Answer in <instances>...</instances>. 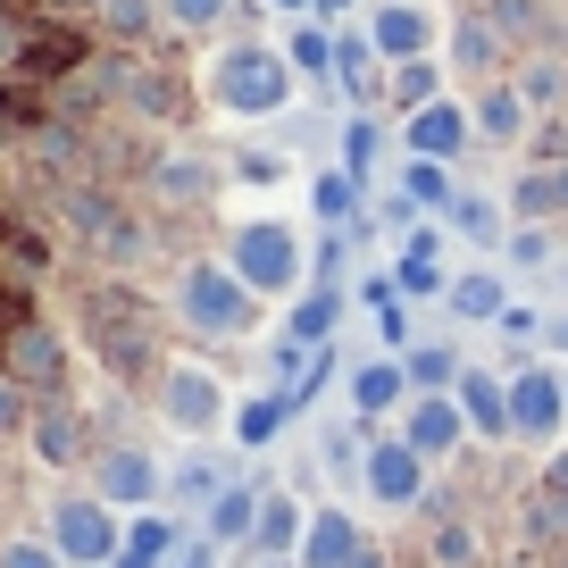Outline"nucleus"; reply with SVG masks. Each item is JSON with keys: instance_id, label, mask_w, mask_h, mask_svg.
Instances as JSON below:
<instances>
[{"instance_id": "nucleus-1", "label": "nucleus", "mask_w": 568, "mask_h": 568, "mask_svg": "<svg viewBox=\"0 0 568 568\" xmlns=\"http://www.w3.org/2000/svg\"><path fill=\"white\" fill-rule=\"evenodd\" d=\"M75 343L101 359V376H118V385H134V393H151V385H160V368H168V352H160V302L134 293V276H109V267L75 276Z\"/></svg>"}, {"instance_id": "nucleus-2", "label": "nucleus", "mask_w": 568, "mask_h": 568, "mask_svg": "<svg viewBox=\"0 0 568 568\" xmlns=\"http://www.w3.org/2000/svg\"><path fill=\"white\" fill-rule=\"evenodd\" d=\"M293 59H284V42H260V34H234L210 51V68H201V92H210L217 118L234 125H267L284 101H293Z\"/></svg>"}, {"instance_id": "nucleus-3", "label": "nucleus", "mask_w": 568, "mask_h": 568, "mask_svg": "<svg viewBox=\"0 0 568 568\" xmlns=\"http://www.w3.org/2000/svg\"><path fill=\"white\" fill-rule=\"evenodd\" d=\"M176 318L201 343H251L260 335V293L234 276L226 260H184L176 267Z\"/></svg>"}, {"instance_id": "nucleus-4", "label": "nucleus", "mask_w": 568, "mask_h": 568, "mask_svg": "<svg viewBox=\"0 0 568 568\" xmlns=\"http://www.w3.org/2000/svg\"><path fill=\"white\" fill-rule=\"evenodd\" d=\"M226 267L260 302H293L310 284V243L284 226V217H243V226H226Z\"/></svg>"}, {"instance_id": "nucleus-5", "label": "nucleus", "mask_w": 568, "mask_h": 568, "mask_svg": "<svg viewBox=\"0 0 568 568\" xmlns=\"http://www.w3.org/2000/svg\"><path fill=\"white\" fill-rule=\"evenodd\" d=\"M226 402H234V385H226L217 368H201V359H168L160 385H151L160 426H168V435H184V444L217 435V426H226Z\"/></svg>"}, {"instance_id": "nucleus-6", "label": "nucleus", "mask_w": 568, "mask_h": 568, "mask_svg": "<svg viewBox=\"0 0 568 568\" xmlns=\"http://www.w3.org/2000/svg\"><path fill=\"white\" fill-rule=\"evenodd\" d=\"M0 368L18 376L34 402H75V335L59 318H42V310L0 343Z\"/></svg>"}, {"instance_id": "nucleus-7", "label": "nucleus", "mask_w": 568, "mask_h": 568, "mask_svg": "<svg viewBox=\"0 0 568 568\" xmlns=\"http://www.w3.org/2000/svg\"><path fill=\"white\" fill-rule=\"evenodd\" d=\"M92 494L109 501V510H160L168 501V460L151 444H134V435H109L101 452H92Z\"/></svg>"}, {"instance_id": "nucleus-8", "label": "nucleus", "mask_w": 568, "mask_h": 568, "mask_svg": "<svg viewBox=\"0 0 568 568\" xmlns=\"http://www.w3.org/2000/svg\"><path fill=\"white\" fill-rule=\"evenodd\" d=\"M51 544H59V560L68 568H109L125 551V510H109L101 494H59L51 501Z\"/></svg>"}, {"instance_id": "nucleus-9", "label": "nucleus", "mask_w": 568, "mask_h": 568, "mask_svg": "<svg viewBox=\"0 0 568 568\" xmlns=\"http://www.w3.org/2000/svg\"><path fill=\"white\" fill-rule=\"evenodd\" d=\"M217 184H226V160H217V151H201V142H168L160 160H151V176H142V193H151L160 217H193V210L217 201Z\"/></svg>"}, {"instance_id": "nucleus-10", "label": "nucleus", "mask_w": 568, "mask_h": 568, "mask_svg": "<svg viewBox=\"0 0 568 568\" xmlns=\"http://www.w3.org/2000/svg\"><path fill=\"white\" fill-rule=\"evenodd\" d=\"M568 435V385L560 359H518L510 368V444H560Z\"/></svg>"}, {"instance_id": "nucleus-11", "label": "nucleus", "mask_w": 568, "mask_h": 568, "mask_svg": "<svg viewBox=\"0 0 568 568\" xmlns=\"http://www.w3.org/2000/svg\"><path fill=\"white\" fill-rule=\"evenodd\" d=\"M343 310H352V293H343V284H302V293H293V310H284V326H276V368H284V385L302 376L310 352H326V343H335Z\"/></svg>"}, {"instance_id": "nucleus-12", "label": "nucleus", "mask_w": 568, "mask_h": 568, "mask_svg": "<svg viewBox=\"0 0 568 568\" xmlns=\"http://www.w3.org/2000/svg\"><path fill=\"white\" fill-rule=\"evenodd\" d=\"M393 142H402L409 160H452L460 168L468 151H477V118H468V101H452V92H435L426 109H409V118H393Z\"/></svg>"}, {"instance_id": "nucleus-13", "label": "nucleus", "mask_w": 568, "mask_h": 568, "mask_svg": "<svg viewBox=\"0 0 568 568\" xmlns=\"http://www.w3.org/2000/svg\"><path fill=\"white\" fill-rule=\"evenodd\" d=\"M293 560H302V568H385V551H376V535L359 527V510H343V501H318Z\"/></svg>"}, {"instance_id": "nucleus-14", "label": "nucleus", "mask_w": 568, "mask_h": 568, "mask_svg": "<svg viewBox=\"0 0 568 568\" xmlns=\"http://www.w3.org/2000/svg\"><path fill=\"white\" fill-rule=\"evenodd\" d=\"M402 260H393V284H402L409 302H444L452 293V226L444 217H418V226H402Z\"/></svg>"}, {"instance_id": "nucleus-15", "label": "nucleus", "mask_w": 568, "mask_h": 568, "mask_svg": "<svg viewBox=\"0 0 568 568\" xmlns=\"http://www.w3.org/2000/svg\"><path fill=\"white\" fill-rule=\"evenodd\" d=\"M368 34H376V51H385V68L393 59H435L444 51V9H435V0H376Z\"/></svg>"}, {"instance_id": "nucleus-16", "label": "nucleus", "mask_w": 568, "mask_h": 568, "mask_svg": "<svg viewBox=\"0 0 568 568\" xmlns=\"http://www.w3.org/2000/svg\"><path fill=\"white\" fill-rule=\"evenodd\" d=\"M402 444L418 452L426 468L460 460V444H468V409L452 402V393H409V402H402Z\"/></svg>"}, {"instance_id": "nucleus-17", "label": "nucleus", "mask_w": 568, "mask_h": 568, "mask_svg": "<svg viewBox=\"0 0 568 568\" xmlns=\"http://www.w3.org/2000/svg\"><path fill=\"white\" fill-rule=\"evenodd\" d=\"M426 477H435V468H426L402 435H376L368 460H359V494L385 501V510H418V501H426Z\"/></svg>"}, {"instance_id": "nucleus-18", "label": "nucleus", "mask_w": 568, "mask_h": 568, "mask_svg": "<svg viewBox=\"0 0 568 568\" xmlns=\"http://www.w3.org/2000/svg\"><path fill=\"white\" fill-rule=\"evenodd\" d=\"M468 118H477V151H527V134H535L544 109L518 92V75H494V84H477Z\"/></svg>"}, {"instance_id": "nucleus-19", "label": "nucleus", "mask_w": 568, "mask_h": 568, "mask_svg": "<svg viewBox=\"0 0 568 568\" xmlns=\"http://www.w3.org/2000/svg\"><path fill=\"white\" fill-rule=\"evenodd\" d=\"M501 51H510V34H501L485 9H460V18H444V68L468 75V84H494L501 75Z\"/></svg>"}, {"instance_id": "nucleus-20", "label": "nucleus", "mask_w": 568, "mask_h": 568, "mask_svg": "<svg viewBox=\"0 0 568 568\" xmlns=\"http://www.w3.org/2000/svg\"><path fill=\"white\" fill-rule=\"evenodd\" d=\"M335 92L352 109H385V51H376V34L359 18L335 26Z\"/></svg>"}, {"instance_id": "nucleus-21", "label": "nucleus", "mask_w": 568, "mask_h": 568, "mask_svg": "<svg viewBox=\"0 0 568 568\" xmlns=\"http://www.w3.org/2000/svg\"><path fill=\"white\" fill-rule=\"evenodd\" d=\"M42 468H75L92 452V409L84 402H34V426H26Z\"/></svg>"}, {"instance_id": "nucleus-22", "label": "nucleus", "mask_w": 568, "mask_h": 568, "mask_svg": "<svg viewBox=\"0 0 568 568\" xmlns=\"http://www.w3.org/2000/svg\"><path fill=\"white\" fill-rule=\"evenodd\" d=\"M452 402L468 409V435H485V444H510V368H485V359H468L460 385H452Z\"/></svg>"}, {"instance_id": "nucleus-23", "label": "nucleus", "mask_w": 568, "mask_h": 568, "mask_svg": "<svg viewBox=\"0 0 568 568\" xmlns=\"http://www.w3.org/2000/svg\"><path fill=\"white\" fill-rule=\"evenodd\" d=\"M485 18L510 34V51H568V9L560 0H485Z\"/></svg>"}, {"instance_id": "nucleus-24", "label": "nucleus", "mask_w": 568, "mask_h": 568, "mask_svg": "<svg viewBox=\"0 0 568 568\" xmlns=\"http://www.w3.org/2000/svg\"><path fill=\"white\" fill-rule=\"evenodd\" d=\"M409 393H418V385H409L402 352H385V359H359V368L343 376V402H352V409H359L368 426H376V418H393V409H402Z\"/></svg>"}, {"instance_id": "nucleus-25", "label": "nucleus", "mask_w": 568, "mask_h": 568, "mask_svg": "<svg viewBox=\"0 0 568 568\" xmlns=\"http://www.w3.org/2000/svg\"><path fill=\"white\" fill-rule=\"evenodd\" d=\"M444 226H452V243H468V251H501V234H510V201L485 193V184H460V201L444 210Z\"/></svg>"}, {"instance_id": "nucleus-26", "label": "nucleus", "mask_w": 568, "mask_h": 568, "mask_svg": "<svg viewBox=\"0 0 568 568\" xmlns=\"http://www.w3.org/2000/svg\"><path fill=\"white\" fill-rule=\"evenodd\" d=\"M501 201H510V226H560V217H568V160L527 168Z\"/></svg>"}, {"instance_id": "nucleus-27", "label": "nucleus", "mask_w": 568, "mask_h": 568, "mask_svg": "<svg viewBox=\"0 0 568 568\" xmlns=\"http://www.w3.org/2000/svg\"><path fill=\"white\" fill-rule=\"evenodd\" d=\"M226 452L201 435V444H184V460H168V501H193V510H210L217 494H226Z\"/></svg>"}, {"instance_id": "nucleus-28", "label": "nucleus", "mask_w": 568, "mask_h": 568, "mask_svg": "<svg viewBox=\"0 0 568 568\" xmlns=\"http://www.w3.org/2000/svg\"><path fill=\"white\" fill-rule=\"evenodd\" d=\"M444 310H452V326H494L501 310H510L501 267H460V276H452V293H444Z\"/></svg>"}, {"instance_id": "nucleus-29", "label": "nucleus", "mask_w": 568, "mask_h": 568, "mask_svg": "<svg viewBox=\"0 0 568 568\" xmlns=\"http://www.w3.org/2000/svg\"><path fill=\"white\" fill-rule=\"evenodd\" d=\"M176 544H184V527L168 518V501H160V510H134V518H125V551L109 568H168Z\"/></svg>"}, {"instance_id": "nucleus-30", "label": "nucleus", "mask_w": 568, "mask_h": 568, "mask_svg": "<svg viewBox=\"0 0 568 568\" xmlns=\"http://www.w3.org/2000/svg\"><path fill=\"white\" fill-rule=\"evenodd\" d=\"M302 527H310V510L293 494H267L260 501V527H251V560H293V551H302Z\"/></svg>"}, {"instance_id": "nucleus-31", "label": "nucleus", "mask_w": 568, "mask_h": 568, "mask_svg": "<svg viewBox=\"0 0 568 568\" xmlns=\"http://www.w3.org/2000/svg\"><path fill=\"white\" fill-rule=\"evenodd\" d=\"M284 426H293V402H284V385L243 393V402H234V452H276Z\"/></svg>"}, {"instance_id": "nucleus-32", "label": "nucleus", "mask_w": 568, "mask_h": 568, "mask_svg": "<svg viewBox=\"0 0 568 568\" xmlns=\"http://www.w3.org/2000/svg\"><path fill=\"white\" fill-rule=\"evenodd\" d=\"M260 501H267L260 485H251V477H234L226 494H217L210 510H201V535H210L217 551H226V544H251V527H260Z\"/></svg>"}, {"instance_id": "nucleus-33", "label": "nucleus", "mask_w": 568, "mask_h": 568, "mask_svg": "<svg viewBox=\"0 0 568 568\" xmlns=\"http://www.w3.org/2000/svg\"><path fill=\"white\" fill-rule=\"evenodd\" d=\"M402 201L418 217H444L452 201H460V168H452V160H409V151H402Z\"/></svg>"}, {"instance_id": "nucleus-34", "label": "nucleus", "mask_w": 568, "mask_h": 568, "mask_svg": "<svg viewBox=\"0 0 568 568\" xmlns=\"http://www.w3.org/2000/svg\"><path fill=\"white\" fill-rule=\"evenodd\" d=\"M226 184H243V193H284V184H302V168H293V151L234 142V151H226Z\"/></svg>"}, {"instance_id": "nucleus-35", "label": "nucleus", "mask_w": 568, "mask_h": 568, "mask_svg": "<svg viewBox=\"0 0 568 568\" xmlns=\"http://www.w3.org/2000/svg\"><path fill=\"white\" fill-rule=\"evenodd\" d=\"M302 184H310V210H318L326 226H352V217H359V201L376 193V184H359V176H352L343 160H335V168H310Z\"/></svg>"}, {"instance_id": "nucleus-36", "label": "nucleus", "mask_w": 568, "mask_h": 568, "mask_svg": "<svg viewBox=\"0 0 568 568\" xmlns=\"http://www.w3.org/2000/svg\"><path fill=\"white\" fill-rule=\"evenodd\" d=\"M368 444H376V435H368V418L352 409V418L318 426V468H326L335 485H359V460H368Z\"/></svg>"}, {"instance_id": "nucleus-37", "label": "nucleus", "mask_w": 568, "mask_h": 568, "mask_svg": "<svg viewBox=\"0 0 568 568\" xmlns=\"http://www.w3.org/2000/svg\"><path fill=\"white\" fill-rule=\"evenodd\" d=\"M435 92H444V59H393V68H385V109H393V118L426 109Z\"/></svg>"}, {"instance_id": "nucleus-38", "label": "nucleus", "mask_w": 568, "mask_h": 568, "mask_svg": "<svg viewBox=\"0 0 568 568\" xmlns=\"http://www.w3.org/2000/svg\"><path fill=\"white\" fill-rule=\"evenodd\" d=\"M284 59H293V75L326 84V75H335V26H318V18H293V34H284Z\"/></svg>"}, {"instance_id": "nucleus-39", "label": "nucleus", "mask_w": 568, "mask_h": 568, "mask_svg": "<svg viewBox=\"0 0 568 568\" xmlns=\"http://www.w3.org/2000/svg\"><path fill=\"white\" fill-rule=\"evenodd\" d=\"M335 160L352 168L359 184H376V160H385V118H343L335 125Z\"/></svg>"}, {"instance_id": "nucleus-40", "label": "nucleus", "mask_w": 568, "mask_h": 568, "mask_svg": "<svg viewBox=\"0 0 568 568\" xmlns=\"http://www.w3.org/2000/svg\"><path fill=\"white\" fill-rule=\"evenodd\" d=\"M518 92H527L544 118H551V109H568V51H535L527 68H518Z\"/></svg>"}, {"instance_id": "nucleus-41", "label": "nucleus", "mask_w": 568, "mask_h": 568, "mask_svg": "<svg viewBox=\"0 0 568 568\" xmlns=\"http://www.w3.org/2000/svg\"><path fill=\"white\" fill-rule=\"evenodd\" d=\"M402 368H409V385H418V393H452L468 359L452 352V343H409V352H402Z\"/></svg>"}, {"instance_id": "nucleus-42", "label": "nucleus", "mask_w": 568, "mask_h": 568, "mask_svg": "<svg viewBox=\"0 0 568 568\" xmlns=\"http://www.w3.org/2000/svg\"><path fill=\"white\" fill-rule=\"evenodd\" d=\"M243 0H160V18L176 26V34H210V26H226Z\"/></svg>"}, {"instance_id": "nucleus-43", "label": "nucleus", "mask_w": 568, "mask_h": 568, "mask_svg": "<svg viewBox=\"0 0 568 568\" xmlns=\"http://www.w3.org/2000/svg\"><path fill=\"white\" fill-rule=\"evenodd\" d=\"M501 260H510L518 276H544L551 267V226H510L501 234Z\"/></svg>"}, {"instance_id": "nucleus-44", "label": "nucleus", "mask_w": 568, "mask_h": 568, "mask_svg": "<svg viewBox=\"0 0 568 568\" xmlns=\"http://www.w3.org/2000/svg\"><path fill=\"white\" fill-rule=\"evenodd\" d=\"M535 501L551 510V527L568 535V444H551L544 452V477H535Z\"/></svg>"}, {"instance_id": "nucleus-45", "label": "nucleus", "mask_w": 568, "mask_h": 568, "mask_svg": "<svg viewBox=\"0 0 568 568\" xmlns=\"http://www.w3.org/2000/svg\"><path fill=\"white\" fill-rule=\"evenodd\" d=\"M343 251H359V243H352V226L318 234V243H310V284H343Z\"/></svg>"}, {"instance_id": "nucleus-46", "label": "nucleus", "mask_w": 568, "mask_h": 568, "mask_svg": "<svg viewBox=\"0 0 568 568\" xmlns=\"http://www.w3.org/2000/svg\"><path fill=\"white\" fill-rule=\"evenodd\" d=\"M0 568H68V560H59L51 535H9V544H0Z\"/></svg>"}, {"instance_id": "nucleus-47", "label": "nucleus", "mask_w": 568, "mask_h": 568, "mask_svg": "<svg viewBox=\"0 0 568 568\" xmlns=\"http://www.w3.org/2000/svg\"><path fill=\"white\" fill-rule=\"evenodd\" d=\"M544 318H551V310H535V302H510V310L494 318V335H501V343H535V335H544Z\"/></svg>"}, {"instance_id": "nucleus-48", "label": "nucleus", "mask_w": 568, "mask_h": 568, "mask_svg": "<svg viewBox=\"0 0 568 568\" xmlns=\"http://www.w3.org/2000/svg\"><path fill=\"white\" fill-rule=\"evenodd\" d=\"M376 335H385V352H409V293H393V302L376 310Z\"/></svg>"}, {"instance_id": "nucleus-49", "label": "nucleus", "mask_w": 568, "mask_h": 568, "mask_svg": "<svg viewBox=\"0 0 568 568\" xmlns=\"http://www.w3.org/2000/svg\"><path fill=\"white\" fill-rule=\"evenodd\" d=\"M544 343H551V359H568V310H551V318H544Z\"/></svg>"}, {"instance_id": "nucleus-50", "label": "nucleus", "mask_w": 568, "mask_h": 568, "mask_svg": "<svg viewBox=\"0 0 568 568\" xmlns=\"http://www.w3.org/2000/svg\"><path fill=\"white\" fill-rule=\"evenodd\" d=\"M276 18H318V0H267Z\"/></svg>"}, {"instance_id": "nucleus-51", "label": "nucleus", "mask_w": 568, "mask_h": 568, "mask_svg": "<svg viewBox=\"0 0 568 568\" xmlns=\"http://www.w3.org/2000/svg\"><path fill=\"white\" fill-rule=\"evenodd\" d=\"M318 18H335V26H343V18H359V0H318Z\"/></svg>"}, {"instance_id": "nucleus-52", "label": "nucleus", "mask_w": 568, "mask_h": 568, "mask_svg": "<svg viewBox=\"0 0 568 568\" xmlns=\"http://www.w3.org/2000/svg\"><path fill=\"white\" fill-rule=\"evenodd\" d=\"M260 568H302V560H260Z\"/></svg>"}, {"instance_id": "nucleus-53", "label": "nucleus", "mask_w": 568, "mask_h": 568, "mask_svg": "<svg viewBox=\"0 0 568 568\" xmlns=\"http://www.w3.org/2000/svg\"><path fill=\"white\" fill-rule=\"evenodd\" d=\"M560 385H568V359H560Z\"/></svg>"}]
</instances>
